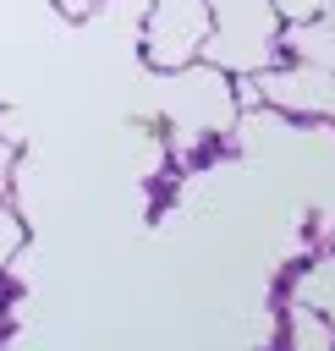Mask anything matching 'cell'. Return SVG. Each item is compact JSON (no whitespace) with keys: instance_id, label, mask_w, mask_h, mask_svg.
Here are the masks:
<instances>
[{"instance_id":"8992f818","label":"cell","mask_w":335,"mask_h":351,"mask_svg":"<svg viewBox=\"0 0 335 351\" xmlns=\"http://www.w3.org/2000/svg\"><path fill=\"white\" fill-rule=\"evenodd\" d=\"M16 247H22V219H16V208H5V197H0V263H11Z\"/></svg>"},{"instance_id":"277c9868","label":"cell","mask_w":335,"mask_h":351,"mask_svg":"<svg viewBox=\"0 0 335 351\" xmlns=\"http://www.w3.org/2000/svg\"><path fill=\"white\" fill-rule=\"evenodd\" d=\"M280 55L286 60H302V66H319V71H335V22L330 16L286 22L280 27Z\"/></svg>"},{"instance_id":"52a82bcc","label":"cell","mask_w":335,"mask_h":351,"mask_svg":"<svg viewBox=\"0 0 335 351\" xmlns=\"http://www.w3.org/2000/svg\"><path fill=\"white\" fill-rule=\"evenodd\" d=\"M269 5L280 11V22H313V16H324L330 0H269Z\"/></svg>"},{"instance_id":"8fae6325","label":"cell","mask_w":335,"mask_h":351,"mask_svg":"<svg viewBox=\"0 0 335 351\" xmlns=\"http://www.w3.org/2000/svg\"><path fill=\"white\" fill-rule=\"evenodd\" d=\"M0 307H5V296H0Z\"/></svg>"},{"instance_id":"5b68a950","label":"cell","mask_w":335,"mask_h":351,"mask_svg":"<svg viewBox=\"0 0 335 351\" xmlns=\"http://www.w3.org/2000/svg\"><path fill=\"white\" fill-rule=\"evenodd\" d=\"M291 324H297V346H291V351H335V329H330V324H319L308 307H297V313H291Z\"/></svg>"},{"instance_id":"3957f363","label":"cell","mask_w":335,"mask_h":351,"mask_svg":"<svg viewBox=\"0 0 335 351\" xmlns=\"http://www.w3.org/2000/svg\"><path fill=\"white\" fill-rule=\"evenodd\" d=\"M258 82V99L264 110L286 115V121H335V71H319V66H302V60H280L269 71L253 77Z\"/></svg>"},{"instance_id":"9c48e42d","label":"cell","mask_w":335,"mask_h":351,"mask_svg":"<svg viewBox=\"0 0 335 351\" xmlns=\"http://www.w3.org/2000/svg\"><path fill=\"white\" fill-rule=\"evenodd\" d=\"M11 176H16V148H11V143H0V197H5Z\"/></svg>"},{"instance_id":"7a4b0ae2","label":"cell","mask_w":335,"mask_h":351,"mask_svg":"<svg viewBox=\"0 0 335 351\" xmlns=\"http://www.w3.org/2000/svg\"><path fill=\"white\" fill-rule=\"evenodd\" d=\"M203 38H209V0H148L143 22H137V44L143 60L154 71H187L203 60Z\"/></svg>"},{"instance_id":"6da1fadb","label":"cell","mask_w":335,"mask_h":351,"mask_svg":"<svg viewBox=\"0 0 335 351\" xmlns=\"http://www.w3.org/2000/svg\"><path fill=\"white\" fill-rule=\"evenodd\" d=\"M280 11L269 0H209V38L203 60L225 77H258L280 66Z\"/></svg>"},{"instance_id":"ba28073f","label":"cell","mask_w":335,"mask_h":351,"mask_svg":"<svg viewBox=\"0 0 335 351\" xmlns=\"http://www.w3.org/2000/svg\"><path fill=\"white\" fill-rule=\"evenodd\" d=\"M55 11H60V16H71V22H88L99 5H93V0H55Z\"/></svg>"},{"instance_id":"30bf717a","label":"cell","mask_w":335,"mask_h":351,"mask_svg":"<svg viewBox=\"0 0 335 351\" xmlns=\"http://www.w3.org/2000/svg\"><path fill=\"white\" fill-rule=\"evenodd\" d=\"M93 5H110V0H93Z\"/></svg>"}]
</instances>
